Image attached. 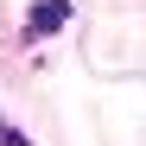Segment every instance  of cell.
<instances>
[{
  "label": "cell",
  "instance_id": "cell-2",
  "mask_svg": "<svg viewBox=\"0 0 146 146\" xmlns=\"http://www.w3.org/2000/svg\"><path fill=\"white\" fill-rule=\"evenodd\" d=\"M0 146H32V140H26V133H13L7 121H0Z\"/></svg>",
  "mask_w": 146,
  "mask_h": 146
},
{
  "label": "cell",
  "instance_id": "cell-1",
  "mask_svg": "<svg viewBox=\"0 0 146 146\" xmlns=\"http://www.w3.org/2000/svg\"><path fill=\"white\" fill-rule=\"evenodd\" d=\"M64 19H70V0H38L32 7V32H57Z\"/></svg>",
  "mask_w": 146,
  "mask_h": 146
}]
</instances>
